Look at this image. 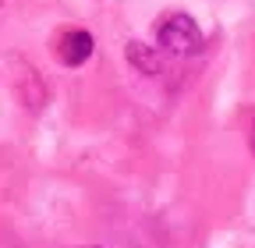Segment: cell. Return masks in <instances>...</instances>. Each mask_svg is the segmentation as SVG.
Instances as JSON below:
<instances>
[{
	"label": "cell",
	"instance_id": "obj_1",
	"mask_svg": "<svg viewBox=\"0 0 255 248\" xmlns=\"http://www.w3.org/2000/svg\"><path fill=\"white\" fill-rule=\"evenodd\" d=\"M156 43H159V50H167V53L191 57V53L202 50V32H199V25L191 21L188 14H170L163 25L156 28Z\"/></svg>",
	"mask_w": 255,
	"mask_h": 248
},
{
	"label": "cell",
	"instance_id": "obj_4",
	"mask_svg": "<svg viewBox=\"0 0 255 248\" xmlns=\"http://www.w3.org/2000/svg\"><path fill=\"white\" fill-rule=\"evenodd\" d=\"M14 85H18V96H21V103L28 110H39L46 103V89H43V82L36 78V71H32L28 64H21V75L14 78Z\"/></svg>",
	"mask_w": 255,
	"mask_h": 248
},
{
	"label": "cell",
	"instance_id": "obj_5",
	"mask_svg": "<svg viewBox=\"0 0 255 248\" xmlns=\"http://www.w3.org/2000/svg\"><path fill=\"white\" fill-rule=\"evenodd\" d=\"M248 142H252V152H255V121H252V131H248Z\"/></svg>",
	"mask_w": 255,
	"mask_h": 248
},
{
	"label": "cell",
	"instance_id": "obj_3",
	"mask_svg": "<svg viewBox=\"0 0 255 248\" xmlns=\"http://www.w3.org/2000/svg\"><path fill=\"white\" fill-rule=\"evenodd\" d=\"M124 57L131 60V68L142 71V75H163V57H159L156 46H145V43H128L124 46Z\"/></svg>",
	"mask_w": 255,
	"mask_h": 248
},
{
	"label": "cell",
	"instance_id": "obj_2",
	"mask_svg": "<svg viewBox=\"0 0 255 248\" xmlns=\"http://www.w3.org/2000/svg\"><path fill=\"white\" fill-rule=\"evenodd\" d=\"M60 60L68 68H78V64H85V60L92 57V36L85 32V28H75V32H68L60 39Z\"/></svg>",
	"mask_w": 255,
	"mask_h": 248
}]
</instances>
